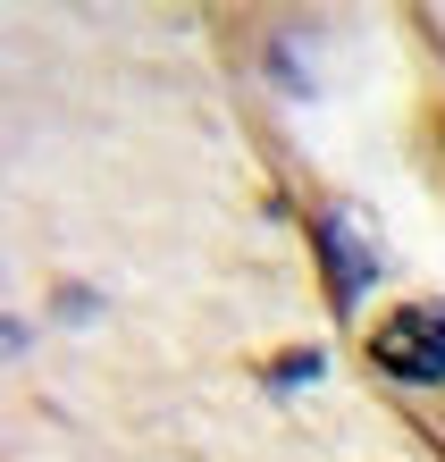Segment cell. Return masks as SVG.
Instances as JSON below:
<instances>
[{"mask_svg":"<svg viewBox=\"0 0 445 462\" xmlns=\"http://www.w3.org/2000/svg\"><path fill=\"white\" fill-rule=\"evenodd\" d=\"M302 378H320V353H294V362H277V387H302Z\"/></svg>","mask_w":445,"mask_h":462,"instance_id":"cell-3","label":"cell"},{"mask_svg":"<svg viewBox=\"0 0 445 462\" xmlns=\"http://www.w3.org/2000/svg\"><path fill=\"white\" fill-rule=\"evenodd\" d=\"M378 370L395 378H445V303H403L386 311V328L370 337Z\"/></svg>","mask_w":445,"mask_h":462,"instance_id":"cell-1","label":"cell"},{"mask_svg":"<svg viewBox=\"0 0 445 462\" xmlns=\"http://www.w3.org/2000/svg\"><path fill=\"white\" fill-rule=\"evenodd\" d=\"M320 253H328V278H337V303H361L378 278V253L361 244L353 210H320Z\"/></svg>","mask_w":445,"mask_h":462,"instance_id":"cell-2","label":"cell"}]
</instances>
